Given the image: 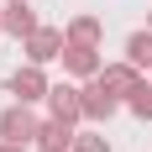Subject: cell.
Listing matches in <instances>:
<instances>
[{
  "label": "cell",
  "instance_id": "4fadbf2b",
  "mask_svg": "<svg viewBox=\"0 0 152 152\" xmlns=\"http://www.w3.org/2000/svg\"><path fill=\"white\" fill-rule=\"evenodd\" d=\"M74 152H110V142H105V131H79Z\"/></svg>",
  "mask_w": 152,
  "mask_h": 152
},
{
  "label": "cell",
  "instance_id": "6da1fadb",
  "mask_svg": "<svg viewBox=\"0 0 152 152\" xmlns=\"http://www.w3.org/2000/svg\"><path fill=\"white\" fill-rule=\"evenodd\" d=\"M37 131H42V115L31 105H5L0 110V142H16V147H26V142H37Z\"/></svg>",
  "mask_w": 152,
  "mask_h": 152
},
{
  "label": "cell",
  "instance_id": "7c38bea8",
  "mask_svg": "<svg viewBox=\"0 0 152 152\" xmlns=\"http://www.w3.org/2000/svg\"><path fill=\"white\" fill-rule=\"evenodd\" d=\"M126 110H131L137 121H152V84H147V79H142L137 89L126 94Z\"/></svg>",
  "mask_w": 152,
  "mask_h": 152
},
{
  "label": "cell",
  "instance_id": "9a60e30c",
  "mask_svg": "<svg viewBox=\"0 0 152 152\" xmlns=\"http://www.w3.org/2000/svg\"><path fill=\"white\" fill-rule=\"evenodd\" d=\"M147 31H152V11H147Z\"/></svg>",
  "mask_w": 152,
  "mask_h": 152
},
{
  "label": "cell",
  "instance_id": "7a4b0ae2",
  "mask_svg": "<svg viewBox=\"0 0 152 152\" xmlns=\"http://www.w3.org/2000/svg\"><path fill=\"white\" fill-rule=\"evenodd\" d=\"M63 47H68V31H63V26H37L26 42H21V53H26V63H42V68H47V63L63 58Z\"/></svg>",
  "mask_w": 152,
  "mask_h": 152
},
{
  "label": "cell",
  "instance_id": "2e32d148",
  "mask_svg": "<svg viewBox=\"0 0 152 152\" xmlns=\"http://www.w3.org/2000/svg\"><path fill=\"white\" fill-rule=\"evenodd\" d=\"M0 31H5V21H0Z\"/></svg>",
  "mask_w": 152,
  "mask_h": 152
},
{
  "label": "cell",
  "instance_id": "30bf717a",
  "mask_svg": "<svg viewBox=\"0 0 152 152\" xmlns=\"http://www.w3.org/2000/svg\"><path fill=\"white\" fill-rule=\"evenodd\" d=\"M63 31H68V42H84V47H100V42H105V21L89 16V11H79Z\"/></svg>",
  "mask_w": 152,
  "mask_h": 152
},
{
  "label": "cell",
  "instance_id": "277c9868",
  "mask_svg": "<svg viewBox=\"0 0 152 152\" xmlns=\"http://www.w3.org/2000/svg\"><path fill=\"white\" fill-rule=\"evenodd\" d=\"M47 115L68 126H84V84H53L47 89Z\"/></svg>",
  "mask_w": 152,
  "mask_h": 152
},
{
  "label": "cell",
  "instance_id": "ba28073f",
  "mask_svg": "<svg viewBox=\"0 0 152 152\" xmlns=\"http://www.w3.org/2000/svg\"><path fill=\"white\" fill-rule=\"evenodd\" d=\"M0 21H5V31H11V37H21V42L42 26V21H37V11H31L26 0H5V5H0Z\"/></svg>",
  "mask_w": 152,
  "mask_h": 152
},
{
  "label": "cell",
  "instance_id": "52a82bcc",
  "mask_svg": "<svg viewBox=\"0 0 152 152\" xmlns=\"http://www.w3.org/2000/svg\"><path fill=\"white\" fill-rule=\"evenodd\" d=\"M142 79H147V74H142L137 63H126V58H121V63H105V68H100V84H105L110 94H121V100H126L131 89H137Z\"/></svg>",
  "mask_w": 152,
  "mask_h": 152
},
{
  "label": "cell",
  "instance_id": "8fae6325",
  "mask_svg": "<svg viewBox=\"0 0 152 152\" xmlns=\"http://www.w3.org/2000/svg\"><path fill=\"white\" fill-rule=\"evenodd\" d=\"M126 63H137L142 74L152 68V31H131L126 37Z\"/></svg>",
  "mask_w": 152,
  "mask_h": 152
},
{
  "label": "cell",
  "instance_id": "3957f363",
  "mask_svg": "<svg viewBox=\"0 0 152 152\" xmlns=\"http://www.w3.org/2000/svg\"><path fill=\"white\" fill-rule=\"evenodd\" d=\"M47 89H53V79L42 74V63H21L11 74V94L21 105H47Z\"/></svg>",
  "mask_w": 152,
  "mask_h": 152
},
{
  "label": "cell",
  "instance_id": "9c48e42d",
  "mask_svg": "<svg viewBox=\"0 0 152 152\" xmlns=\"http://www.w3.org/2000/svg\"><path fill=\"white\" fill-rule=\"evenodd\" d=\"M74 137H79V126L53 121V115H47L42 131H37V147H42V152H74Z\"/></svg>",
  "mask_w": 152,
  "mask_h": 152
},
{
  "label": "cell",
  "instance_id": "5b68a950",
  "mask_svg": "<svg viewBox=\"0 0 152 152\" xmlns=\"http://www.w3.org/2000/svg\"><path fill=\"white\" fill-rule=\"evenodd\" d=\"M58 63H63V74H74L79 84H89V79H100V68H105V58H100V47H84V42H68Z\"/></svg>",
  "mask_w": 152,
  "mask_h": 152
},
{
  "label": "cell",
  "instance_id": "5bb4252c",
  "mask_svg": "<svg viewBox=\"0 0 152 152\" xmlns=\"http://www.w3.org/2000/svg\"><path fill=\"white\" fill-rule=\"evenodd\" d=\"M0 152H26V147H16V142H0Z\"/></svg>",
  "mask_w": 152,
  "mask_h": 152
},
{
  "label": "cell",
  "instance_id": "8992f818",
  "mask_svg": "<svg viewBox=\"0 0 152 152\" xmlns=\"http://www.w3.org/2000/svg\"><path fill=\"white\" fill-rule=\"evenodd\" d=\"M121 105H126V100H121V94H110L100 79H89V84H84V121H89V126H105Z\"/></svg>",
  "mask_w": 152,
  "mask_h": 152
}]
</instances>
